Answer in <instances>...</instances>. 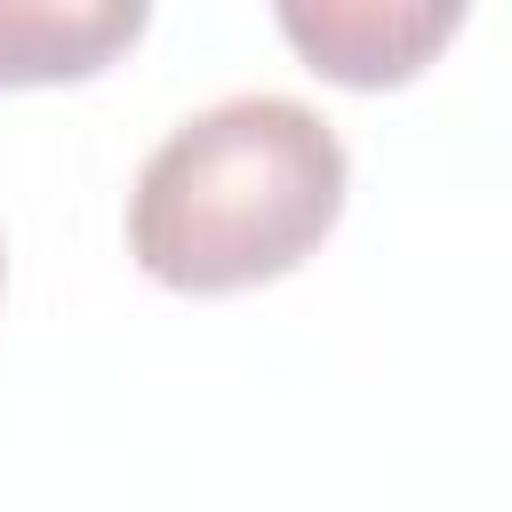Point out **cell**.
Masks as SVG:
<instances>
[{
  "instance_id": "cell-1",
  "label": "cell",
  "mask_w": 512,
  "mask_h": 512,
  "mask_svg": "<svg viewBox=\"0 0 512 512\" xmlns=\"http://www.w3.org/2000/svg\"><path fill=\"white\" fill-rule=\"evenodd\" d=\"M344 136L296 96H224L176 120L128 192V256L176 296H232L296 272L344 216Z\"/></svg>"
},
{
  "instance_id": "cell-3",
  "label": "cell",
  "mask_w": 512,
  "mask_h": 512,
  "mask_svg": "<svg viewBox=\"0 0 512 512\" xmlns=\"http://www.w3.org/2000/svg\"><path fill=\"white\" fill-rule=\"evenodd\" d=\"M152 24L144 0H0V96L96 80Z\"/></svg>"
},
{
  "instance_id": "cell-4",
  "label": "cell",
  "mask_w": 512,
  "mask_h": 512,
  "mask_svg": "<svg viewBox=\"0 0 512 512\" xmlns=\"http://www.w3.org/2000/svg\"><path fill=\"white\" fill-rule=\"evenodd\" d=\"M0 280H8V248H0Z\"/></svg>"
},
{
  "instance_id": "cell-2",
  "label": "cell",
  "mask_w": 512,
  "mask_h": 512,
  "mask_svg": "<svg viewBox=\"0 0 512 512\" xmlns=\"http://www.w3.org/2000/svg\"><path fill=\"white\" fill-rule=\"evenodd\" d=\"M280 32L336 88H400L464 32V8L456 0H320V8L288 0Z\"/></svg>"
}]
</instances>
